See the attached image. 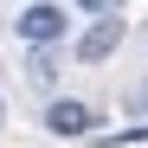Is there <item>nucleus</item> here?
I'll list each match as a JSON object with an SVG mask.
<instances>
[{
	"label": "nucleus",
	"instance_id": "f257e3e1",
	"mask_svg": "<svg viewBox=\"0 0 148 148\" xmlns=\"http://www.w3.org/2000/svg\"><path fill=\"white\" fill-rule=\"evenodd\" d=\"M19 39H26V45H39V52H45V45H58V39H64V7L32 0V7L19 13Z\"/></svg>",
	"mask_w": 148,
	"mask_h": 148
},
{
	"label": "nucleus",
	"instance_id": "f03ea898",
	"mask_svg": "<svg viewBox=\"0 0 148 148\" xmlns=\"http://www.w3.org/2000/svg\"><path fill=\"white\" fill-rule=\"evenodd\" d=\"M116 45H122V19L110 13V19H97V26L77 39V58H84V64H97V58H110Z\"/></svg>",
	"mask_w": 148,
	"mask_h": 148
},
{
	"label": "nucleus",
	"instance_id": "7ed1b4c3",
	"mask_svg": "<svg viewBox=\"0 0 148 148\" xmlns=\"http://www.w3.org/2000/svg\"><path fill=\"white\" fill-rule=\"evenodd\" d=\"M90 103H52V110H45V129H52V135H90Z\"/></svg>",
	"mask_w": 148,
	"mask_h": 148
},
{
	"label": "nucleus",
	"instance_id": "20e7f679",
	"mask_svg": "<svg viewBox=\"0 0 148 148\" xmlns=\"http://www.w3.org/2000/svg\"><path fill=\"white\" fill-rule=\"evenodd\" d=\"M26 77H32V84H52V77H58V64H52V52H32V64H26Z\"/></svg>",
	"mask_w": 148,
	"mask_h": 148
},
{
	"label": "nucleus",
	"instance_id": "39448f33",
	"mask_svg": "<svg viewBox=\"0 0 148 148\" xmlns=\"http://www.w3.org/2000/svg\"><path fill=\"white\" fill-rule=\"evenodd\" d=\"M77 7H84V13H103V19H110V13H116V0H77Z\"/></svg>",
	"mask_w": 148,
	"mask_h": 148
}]
</instances>
